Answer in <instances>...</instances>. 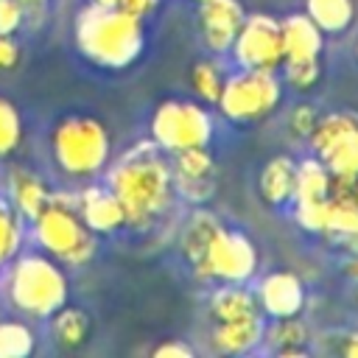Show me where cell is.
Instances as JSON below:
<instances>
[{"instance_id": "cell-32", "label": "cell", "mask_w": 358, "mask_h": 358, "mask_svg": "<svg viewBox=\"0 0 358 358\" xmlns=\"http://www.w3.org/2000/svg\"><path fill=\"white\" fill-rule=\"evenodd\" d=\"M20 64V45L14 36H0V70H14Z\"/></svg>"}, {"instance_id": "cell-25", "label": "cell", "mask_w": 358, "mask_h": 358, "mask_svg": "<svg viewBox=\"0 0 358 358\" xmlns=\"http://www.w3.org/2000/svg\"><path fill=\"white\" fill-rule=\"evenodd\" d=\"M22 215L11 207V201L0 199V266H8L22 249Z\"/></svg>"}, {"instance_id": "cell-39", "label": "cell", "mask_w": 358, "mask_h": 358, "mask_svg": "<svg viewBox=\"0 0 358 358\" xmlns=\"http://www.w3.org/2000/svg\"><path fill=\"white\" fill-rule=\"evenodd\" d=\"M90 3H95V6H117V0H90Z\"/></svg>"}, {"instance_id": "cell-3", "label": "cell", "mask_w": 358, "mask_h": 358, "mask_svg": "<svg viewBox=\"0 0 358 358\" xmlns=\"http://www.w3.org/2000/svg\"><path fill=\"white\" fill-rule=\"evenodd\" d=\"M67 274L62 271L59 260H53L45 252L17 255L8 263L6 296L14 305V310L25 316L50 319L67 302Z\"/></svg>"}, {"instance_id": "cell-37", "label": "cell", "mask_w": 358, "mask_h": 358, "mask_svg": "<svg viewBox=\"0 0 358 358\" xmlns=\"http://www.w3.org/2000/svg\"><path fill=\"white\" fill-rule=\"evenodd\" d=\"M344 274L352 277V280H358V255H350V257L344 260Z\"/></svg>"}, {"instance_id": "cell-36", "label": "cell", "mask_w": 358, "mask_h": 358, "mask_svg": "<svg viewBox=\"0 0 358 358\" xmlns=\"http://www.w3.org/2000/svg\"><path fill=\"white\" fill-rule=\"evenodd\" d=\"M17 3L25 8V17H28V14H36V17H39V14L48 8L50 0H17Z\"/></svg>"}, {"instance_id": "cell-28", "label": "cell", "mask_w": 358, "mask_h": 358, "mask_svg": "<svg viewBox=\"0 0 358 358\" xmlns=\"http://www.w3.org/2000/svg\"><path fill=\"white\" fill-rule=\"evenodd\" d=\"M22 143V117L20 109L0 95V159L11 157Z\"/></svg>"}, {"instance_id": "cell-4", "label": "cell", "mask_w": 358, "mask_h": 358, "mask_svg": "<svg viewBox=\"0 0 358 358\" xmlns=\"http://www.w3.org/2000/svg\"><path fill=\"white\" fill-rule=\"evenodd\" d=\"M50 154L64 176L92 179L106 168L112 154V140L98 117L64 115L50 131Z\"/></svg>"}, {"instance_id": "cell-30", "label": "cell", "mask_w": 358, "mask_h": 358, "mask_svg": "<svg viewBox=\"0 0 358 358\" xmlns=\"http://www.w3.org/2000/svg\"><path fill=\"white\" fill-rule=\"evenodd\" d=\"M316 120H319V112H316L313 106H308V103H299V106H294L291 115H288V129H291L294 137L308 140L310 131H313V126H316Z\"/></svg>"}, {"instance_id": "cell-9", "label": "cell", "mask_w": 358, "mask_h": 358, "mask_svg": "<svg viewBox=\"0 0 358 358\" xmlns=\"http://www.w3.org/2000/svg\"><path fill=\"white\" fill-rule=\"evenodd\" d=\"M257 263H260V255H257V246L252 243V238L221 224L218 232L213 235V241L207 243L201 260L193 263V268H196V277H201V280L246 282L255 277Z\"/></svg>"}, {"instance_id": "cell-7", "label": "cell", "mask_w": 358, "mask_h": 358, "mask_svg": "<svg viewBox=\"0 0 358 358\" xmlns=\"http://www.w3.org/2000/svg\"><path fill=\"white\" fill-rule=\"evenodd\" d=\"M308 143L333 179H358V112L319 115Z\"/></svg>"}, {"instance_id": "cell-13", "label": "cell", "mask_w": 358, "mask_h": 358, "mask_svg": "<svg viewBox=\"0 0 358 358\" xmlns=\"http://www.w3.org/2000/svg\"><path fill=\"white\" fill-rule=\"evenodd\" d=\"M257 305L266 319H285V316H299L305 308V285L294 271H268L257 291Z\"/></svg>"}, {"instance_id": "cell-2", "label": "cell", "mask_w": 358, "mask_h": 358, "mask_svg": "<svg viewBox=\"0 0 358 358\" xmlns=\"http://www.w3.org/2000/svg\"><path fill=\"white\" fill-rule=\"evenodd\" d=\"M73 39L78 53L103 70H126L145 48L143 17L129 14L120 6L87 3L76 14Z\"/></svg>"}, {"instance_id": "cell-14", "label": "cell", "mask_w": 358, "mask_h": 358, "mask_svg": "<svg viewBox=\"0 0 358 358\" xmlns=\"http://www.w3.org/2000/svg\"><path fill=\"white\" fill-rule=\"evenodd\" d=\"M76 210H78L81 221L87 224V229L95 232V235L117 232L126 224L123 207H120L117 196L106 185H90V187H84L76 196Z\"/></svg>"}, {"instance_id": "cell-12", "label": "cell", "mask_w": 358, "mask_h": 358, "mask_svg": "<svg viewBox=\"0 0 358 358\" xmlns=\"http://www.w3.org/2000/svg\"><path fill=\"white\" fill-rule=\"evenodd\" d=\"M246 11L238 0H204L199 3V34L213 53H229Z\"/></svg>"}, {"instance_id": "cell-16", "label": "cell", "mask_w": 358, "mask_h": 358, "mask_svg": "<svg viewBox=\"0 0 358 358\" xmlns=\"http://www.w3.org/2000/svg\"><path fill=\"white\" fill-rule=\"evenodd\" d=\"M50 196L53 193L45 185V179L36 176L34 171H28V168L8 171V201L25 221H34L42 213V207L50 201Z\"/></svg>"}, {"instance_id": "cell-15", "label": "cell", "mask_w": 358, "mask_h": 358, "mask_svg": "<svg viewBox=\"0 0 358 358\" xmlns=\"http://www.w3.org/2000/svg\"><path fill=\"white\" fill-rule=\"evenodd\" d=\"M263 327H266V316L263 313H255V316H246V319H235V322H215L210 344H213L215 352L243 355V352H252L263 341Z\"/></svg>"}, {"instance_id": "cell-41", "label": "cell", "mask_w": 358, "mask_h": 358, "mask_svg": "<svg viewBox=\"0 0 358 358\" xmlns=\"http://www.w3.org/2000/svg\"><path fill=\"white\" fill-rule=\"evenodd\" d=\"M355 56H358V45H355Z\"/></svg>"}, {"instance_id": "cell-23", "label": "cell", "mask_w": 358, "mask_h": 358, "mask_svg": "<svg viewBox=\"0 0 358 358\" xmlns=\"http://www.w3.org/2000/svg\"><path fill=\"white\" fill-rule=\"evenodd\" d=\"M305 14L322 34H344L355 20L352 0H305Z\"/></svg>"}, {"instance_id": "cell-40", "label": "cell", "mask_w": 358, "mask_h": 358, "mask_svg": "<svg viewBox=\"0 0 358 358\" xmlns=\"http://www.w3.org/2000/svg\"><path fill=\"white\" fill-rule=\"evenodd\" d=\"M355 199H358V179H355Z\"/></svg>"}, {"instance_id": "cell-38", "label": "cell", "mask_w": 358, "mask_h": 358, "mask_svg": "<svg viewBox=\"0 0 358 358\" xmlns=\"http://www.w3.org/2000/svg\"><path fill=\"white\" fill-rule=\"evenodd\" d=\"M344 246H347V252L350 255H358V229L355 232H350V235H344V238H338Z\"/></svg>"}, {"instance_id": "cell-18", "label": "cell", "mask_w": 358, "mask_h": 358, "mask_svg": "<svg viewBox=\"0 0 358 358\" xmlns=\"http://www.w3.org/2000/svg\"><path fill=\"white\" fill-rule=\"evenodd\" d=\"M260 196L266 204L271 207H282L294 199V187H296V162L285 154H277L271 157L263 171H260Z\"/></svg>"}, {"instance_id": "cell-22", "label": "cell", "mask_w": 358, "mask_h": 358, "mask_svg": "<svg viewBox=\"0 0 358 358\" xmlns=\"http://www.w3.org/2000/svg\"><path fill=\"white\" fill-rule=\"evenodd\" d=\"M263 341L282 358L288 355H302L305 341H308V327L299 322V316H285V319H271V324L263 327Z\"/></svg>"}, {"instance_id": "cell-34", "label": "cell", "mask_w": 358, "mask_h": 358, "mask_svg": "<svg viewBox=\"0 0 358 358\" xmlns=\"http://www.w3.org/2000/svg\"><path fill=\"white\" fill-rule=\"evenodd\" d=\"M117 6L126 8V11L134 14V17H148V14L159 6V0H117Z\"/></svg>"}, {"instance_id": "cell-6", "label": "cell", "mask_w": 358, "mask_h": 358, "mask_svg": "<svg viewBox=\"0 0 358 358\" xmlns=\"http://www.w3.org/2000/svg\"><path fill=\"white\" fill-rule=\"evenodd\" d=\"M282 81L271 70H238L224 78L215 106L235 123H252L271 115L280 106Z\"/></svg>"}, {"instance_id": "cell-29", "label": "cell", "mask_w": 358, "mask_h": 358, "mask_svg": "<svg viewBox=\"0 0 358 358\" xmlns=\"http://www.w3.org/2000/svg\"><path fill=\"white\" fill-rule=\"evenodd\" d=\"M280 67H282V81L299 92H308L310 87H316V81L322 76L319 59H288Z\"/></svg>"}, {"instance_id": "cell-11", "label": "cell", "mask_w": 358, "mask_h": 358, "mask_svg": "<svg viewBox=\"0 0 358 358\" xmlns=\"http://www.w3.org/2000/svg\"><path fill=\"white\" fill-rule=\"evenodd\" d=\"M171 176H173V193L182 201L204 204L215 187V162H213L207 145L176 151L173 162H171Z\"/></svg>"}, {"instance_id": "cell-5", "label": "cell", "mask_w": 358, "mask_h": 358, "mask_svg": "<svg viewBox=\"0 0 358 358\" xmlns=\"http://www.w3.org/2000/svg\"><path fill=\"white\" fill-rule=\"evenodd\" d=\"M31 224L42 252L64 266H84L95 255V232H90L81 221L76 210V196L67 199L53 193Z\"/></svg>"}, {"instance_id": "cell-21", "label": "cell", "mask_w": 358, "mask_h": 358, "mask_svg": "<svg viewBox=\"0 0 358 358\" xmlns=\"http://www.w3.org/2000/svg\"><path fill=\"white\" fill-rule=\"evenodd\" d=\"M218 227H221V221H218L210 210L199 207V210L187 218V224L182 227V235H179V249H182V255H185L190 263H199L201 255H204V249H207V243H210L213 235L218 232Z\"/></svg>"}, {"instance_id": "cell-10", "label": "cell", "mask_w": 358, "mask_h": 358, "mask_svg": "<svg viewBox=\"0 0 358 358\" xmlns=\"http://www.w3.org/2000/svg\"><path fill=\"white\" fill-rule=\"evenodd\" d=\"M232 59L243 70H271L277 73L282 64V34L280 20L268 14H246L232 48Z\"/></svg>"}, {"instance_id": "cell-26", "label": "cell", "mask_w": 358, "mask_h": 358, "mask_svg": "<svg viewBox=\"0 0 358 358\" xmlns=\"http://www.w3.org/2000/svg\"><path fill=\"white\" fill-rule=\"evenodd\" d=\"M36 347L34 330L20 319L0 322V358H25Z\"/></svg>"}, {"instance_id": "cell-1", "label": "cell", "mask_w": 358, "mask_h": 358, "mask_svg": "<svg viewBox=\"0 0 358 358\" xmlns=\"http://www.w3.org/2000/svg\"><path fill=\"white\" fill-rule=\"evenodd\" d=\"M120 201L126 224L134 229L154 227L173 204V176L171 162L154 140H143L120 154L103 182Z\"/></svg>"}, {"instance_id": "cell-27", "label": "cell", "mask_w": 358, "mask_h": 358, "mask_svg": "<svg viewBox=\"0 0 358 358\" xmlns=\"http://www.w3.org/2000/svg\"><path fill=\"white\" fill-rule=\"evenodd\" d=\"M224 78L227 73L221 70L218 62L213 59H199L190 70V84H193V92L204 101V103H215L218 95H221V87H224Z\"/></svg>"}, {"instance_id": "cell-31", "label": "cell", "mask_w": 358, "mask_h": 358, "mask_svg": "<svg viewBox=\"0 0 358 358\" xmlns=\"http://www.w3.org/2000/svg\"><path fill=\"white\" fill-rule=\"evenodd\" d=\"M25 22V8L17 0H0V36H14Z\"/></svg>"}, {"instance_id": "cell-17", "label": "cell", "mask_w": 358, "mask_h": 358, "mask_svg": "<svg viewBox=\"0 0 358 358\" xmlns=\"http://www.w3.org/2000/svg\"><path fill=\"white\" fill-rule=\"evenodd\" d=\"M280 34H282V62L288 59H319L322 45H324V34L319 31V25L308 17V14H291L280 22Z\"/></svg>"}, {"instance_id": "cell-20", "label": "cell", "mask_w": 358, "mask_h": 358, "mask_svg": "<svg viewBox=\"0 0 358 358\" xmlns=\"http://www.w3.org/2000/svg\"><path fill=\"white\" fill-rule=\"evenodd\" d=\"M330 185L333 176L330 171L316 159L308 157L302 162H296V187H294V204H308V201H324L330 196Z\"/></svg>"}, {"instance_id": "cell-35", "label": "cell", "mask_w": 358, "mask_h": 358, "mask_svg": "<svg viewBox=\"0 0 358 358\" xmlns=\"http://www.w3.org/2000/svg\"><path fill=\"white\" fill-rule=\"evenodd\" d=\"M347 358H358V333H347L344 336V344L338 347Z\"/></svg>"}, {"instance_id": "cell-42", "label": "cell", "mask_w": 358, "mask_h": 358, "mask_svg": "<svg viewBox=\"0 0 358 358\" xmlns=\"http://www.w3.org/2000/svg\"><path fill=\"white\" fill-rule=\"evenodd\" d=\"M196 3H204V0H196Z\"/></svg>"}, {"instance_id": "cell-8", "label": "cell", "mask_w": 358, "mask_h": 358, "mask_svg": "<svg viewBox=\"0 0 358 358\" xmlns=\"http://www.w3.org/2000/svg\"><path fill=\"white\" fill-rule=\"evenodd\" d=\"M210 137H213V115L207 112V106L196 101L171 98L154 109L151 140L168 154H176L182 148L207 145Z\"/></svg>"}, {"instance_id": "cell-33", "label": "cell", "mask_w": 358, "mask_h": 358, "mask_svg": "<svg viewBox=\"0 0 358 358\" xmlns=\"http://www.w3.org/2000/svg\"><path fill=\"white\" fill-rule=\"evenodd\" d=\"M154 358H193V350L182 341H165L154 347Z\"/></svg>"}, {"instance_id": "cell-19", "label": "cell", "mask_w": 358, "mask_h": 358, "mask_svg": "<svg viewBox=\"0 0 358 358\" xmlns=\"http://www.w3.org/2000/svg\"><path fill=\"white\" fill-rule=\"evenodd\" d=\"M255 313H260L257 296L255 291H246L243 282H221V288L210 294V316L215 322H235Z\"/></svg>"}, {"instance_id": "cell-24", "label": "cell", "mask_w": 358, "mask_h": 358, "mask_svg": "<svg viewBox=\"0 0 358 358\" xmlns=\"http://www.w3.org/2000/svg\"><path fill=\"white\" fill-rule=\"evenodd\" d=\"M87 336H90V319H87V313L81 308H67V302H64L53 313V338L62 347L73 350V347L84 344Z\"/></svg>"}]
</instances>
